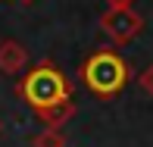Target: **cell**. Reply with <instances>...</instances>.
Segmentation results:
<instances>
[{
	"instance_id": "cell-1",
	"label": "cell",
	"mask_w": 153,
	"mask_h": 147,
	"mask_svg": "<svg viewBox=\"0 0 153 147\" xmlns=\"http://www.w3.org/2000/svg\"><path fill=\"white\" fill-rule=\"evenodd\" d=\"M16 94L34 113H41V110L56 107L62 100H72V85L53 63H38L34 69H28L22 75V81L16 85Z\"/></svg>"
},
{
	"instance_id": "cell-2",
	"label": "cell",
	"mask_w": 153,
	"mask_h": 147,
	"mask_svg": "<svg viewBox=\"0 0 153 147\" xmlns=\"http://www.w3.org/2000/svg\"><path fill=\"white\" fill-rule=\"evenodd\" d=\"M81 85H85L91 94L97 97H116L122 94L125 85H128L131 72H128V63H125L116 50H97L91 53L85 63H81Z\"/></svg>"
},
{
	"instance_id": "cell-3",
	"label": "cell",
	"mask_w": 153,
	"mask_h": 147,
	"mask_svg": "<svg viewBox=\"0 0 153 147\" xmlns=\"http://www.w3.org/2000/svg\"><path fill=\"white\" fill-rule=\"evenodd\" d=\"M100 28L106 34L113 44H128V41H134L137 34L144 28V16L134 10V6H128V10H106L100 19Z\"/></svg>"
},
{
	"instance_id": "cell-4",
	"label": "cell",
	"mask_w": 153,
	"mask_h": 147,
	"mask_svg": "<svg viewBox=\"0 0 153 147\" xmlns=\"http://www.w3.org/2000/svg\"><path fill=\"white\" fill-rule=\"evenodd\" d=\"M28 66V50L19 41H3L0 44V72L3 75H19Z\"/></svg>"
},
{
	"instance_id": "cell-5",
	"label": "cell",
	"mask_w": 153,
	"mask_h": 147,
	"mask_svg": "<svg viewBox=\"0 0 153 147\" xmlns=\"http://www.w3.org/2000/svg\"><path fill=\"white\" fill-rule=\"evenodd\" d=\"M38 116H41V122H44V128H62V125L75 116V103L72 100H62V103H56V107L41 110Z\"/></svg>"
},
{
	"instance_id": "cell-6",
	"label": "cell",
	"mask_w": 153,
	"mask_h": 147,
	"mask_svg": "<svg viewBox=\"0 0 153 147\" xmlns=\"http://www.w3.org/2000/svg\"><path fill=\"white\" fill-rule=\"evenodd\" d=\"M31 147H66V138L59 128H44L31 138Z\"/></svg>"
},
{
	"instance_id": "cell-7",
	"label": "cell",
	"mask_w": 153,
	"mask_h": 147,
	"mask_svg": "<svg viewBox=\"0 0 153 147\" xmlns=\"http://www.w3.org/2000/svg\"><path fill=\"white\" fill-rule=\"evenodd\" d=\"M137 88H141L144 94H150V97H153V66H147L141 75H137Z\"/></svg>"
},
{
	"instance_id": "cell-8",
	"label": "cell",
	"mask_w": 153,
	"mask_h": 147,
	"mask_svg": "<svg viewBox=\"0 0 153 147\" xmlns=\"http://www.w3.org/2000/svg\"><path fill=\"white\" fill-rule=\"evenodd\" d=\"M103 3H106V10H128L134 0H103Z\"/></svg>"
},
{
	"instance_id": "cell-9",
	"label": "cell",
	"mask_w": 153,
	"mask_h": 147,
	"mask_svg": "<svg viewBox=\"0 0 153 147\" xmlns=\"http://www.w3.org/2000/svg\"><path fill=\"white\" fill-rule=\"evenodd\" d=\"M0 131H3V119H0Z\"/></svg>"
},
{
	"instance_id": "cell-10",
	"label": "cell",
	"mask_w": 153,
	"mask_h": 147,
	"mask_svg": "<svg viewBox=\"0 0 153 147\" xmlns=\"http://www.w3.org/2000/svg\"><path fill=\"white\" fill-rule=\"evenodd\" d=\"M25 3H31V0H25Z\"/></svg>"
}]
</instances>
